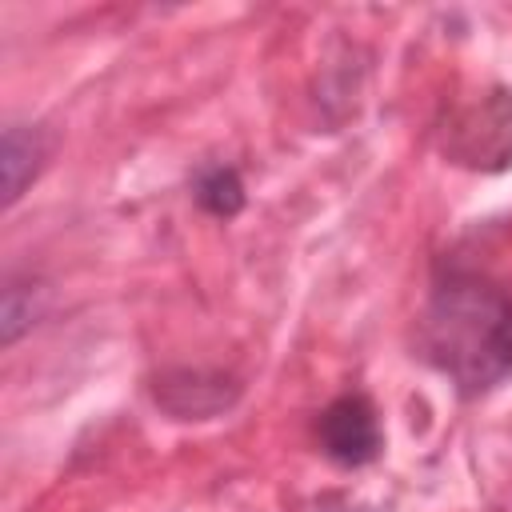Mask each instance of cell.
Here are the masks:
<instances>
[{"label": "cell", "instance_id": "cell-1", "mask_svg": "<svg viewBox=\"0 0 512 512\" xmlns=\"http://www.w3.org/2000/svg\"><path fill=\"white\" fill-rule=\"evenodd\" d=\"M416 352L460 396L492 392L512 376V296L476 272H448L420 320Z\"/></svg>", "mask_w": 512, "mask_h": 512}, {"label": "cell", "instance_id": "cell-2", "mask_svg": "<svg viewBox=\"0 0 512 512\" xmlns=\"http://www.w3.org/2000/svg\"><path fill=\"white\" fill-rule=\"evenodd\" d=\"M444 152L468 168H508L512 164V92H488L468 104L448 124Z\"/></svg>", "mask_w": 512, "mask_h": 512}, {"label": "cell", "instance_id": "cell-3", "mask_svg": "<svg viewBox=\"0 0 512 512\" xmlns=\"http://www.w3.org/2000/svg\"><path fill=\"white\" fill-rule=\"evenodd\" d=\"M316 440H320L324 456L340 468L372 464L384 448V432H380V416H376L372 400L360 392L336 396L316 420Z\"/></svg>", "mask_w": 512, "mask_h": 512}, {"label": "cell", "instance_id": "cell-4", "mask_svg": "<svg viewBox=\"0 0 512 512\" xmlns=\"http://www.w3.org/2000/svg\"><path fill=\"white\" fill-rule=\"evenodd\" d=\"M236 384L220 372L204 376V372H168L164 380H156V400L176 412L180 420H204L216 416L220 408H228L236 400Z\"/></svg>", "mask_w": 512, "mask_h": 512}, {"label": "cell", "instance_id": "cell-5", "mask_svg": "<svg viewBox=\"0 0 512 512\" xmlns=\"http://www.w3.org/2000/svg\"><path fill=\"white\" fill-rule=\"evenodd\" d=\"M48 160V140L40 128L28 124H8L4 128V152H0V168H4V204H16L24 196V188L40 176Z\"/></svg>", "mask_w": 512, "mask_h": 512}, {"label": "cell", "instance_id": "cell-6", "mask_svg": "<svg viewBox=\"0 0 512 512\" xmlns=\"http://www.w3.org/2000/svg\"><path fill=\"white\" fill-rule=\"evenodd\" d=\"M196 204L212 216H236L244 208V180L228 164H212L196 176Z\"/></svg>", "mask_w": 512, "mask_h": 512}]
</instances>
